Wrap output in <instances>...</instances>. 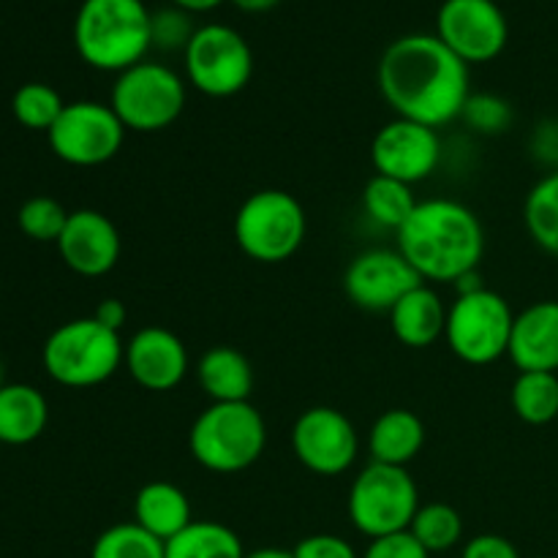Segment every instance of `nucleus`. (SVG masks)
Instances as JSON below:
<instances>
[{
    "label": "nucleus",
    "mask_w": 558,
    "mask_h": 558,
    "mask_svg": "<svg viewBox=\"0 0 558 558\" xmlns=\"http://www.w3.org/2000/svg\"><path fill=\"white\" fill-rule=\"evenodd\" d=\"M409 532L414 534V539H417L430 556L447 554V550H452L463 539L461 512L452 505H447V501L420 505Z\"/></svg>",
    "instance_id": "nucleus-28"
},
{
    "label": "nucleus",
    "mask_w": 558,
    "mask_h": 558,
    "mask_svg": "<svg viewBox=\"0 0 558 558\" xmlns=\"http://www.w3.org/2000/svg\"><path fill=\"white\" fill-rule=\"evenodd\" d=\"M183 60L191 85L210 98L238 96L254 74L248 41L229 25L196 27Z\"/></svg>",
    "instance_id": "nucleus-10"
},
{
    "label": "nucleus",
    "mask_w": 558,
    "mask_h": 558,
    "mask_svg": "<svg viewBox=\"0 0 558 558\" xmlns=\"http://www.w3.org/2000/svg\"><path fill=\"white\" fill-rule=\"evenodd\" d=\"M196 27L191 25L189 11L169 5V9H158L150 14V41L158 49H183L194 38Z\"/></svg>",
    "instance_id": "nucleus-33"
},
{
    "label": "nucleus",
    "mask_w": 558,
    "mask_h": 558,
    "mask_svg": "<svg viewBox=\"0 0 558 558\" xmlns=\"http://www.w3.org/2000/svg\"><path fill=\"white\" fill-rule=\"evenodd\" d=\"M292 452L311 474L338 477L357 461L360 436L343 412L332 407H311L294 420Z\"/></svg>",
    "instance_id": "nucleus-12"
},
{
    "label": "nucleus",
    "mask_w": 558,
    "mask_h": 558,
    "mask_svg": "<svg viewBox=\"0 0 558 558\" xmlns=\"http://www.w3.org/2000/svg\"><path fill=\"white\" fill-rule=\"evenodd\" d=\"M54 245H58L65 267L85 278H101L114 270L120 248H123L118 227L104 213L90 210V207L71 213L69 223Z\"/></svg>",
    "instance_id": "nucleus-16"
},
{
    "label": "nucleus",
    "mask_w": 558,
    "mask_h": 558,
    "mask_svg": "<svg viewBox=\"0 0 558 558\" xmlns=\"http://www.w3.org/2000/svg\"><path fill=\"white\" fill-rule=\"evenodd\" d=\"M134 523H140L145 532L158 537L161 543H169L178 537L189 523H194L191 515V501L183 488L167 480H153L142 485L134 499Z\"/></svg>",
    "instance_id": "nucleus-20"
},
{
    "label": "nucleus",
    "mask_w": 558,
    "mask_h": 558,
    "mask_svg": "<svg viewBox=\"0 0 558 558\" xmlns=\"http://www.w3.org/2000/svg\"><path fill=\"white\" fill-rule=\"evenodd\" d=\"M167 558H245L238 532L218 521H194L167 543Z\"/></svg>",
    "instance_id": "nucleus-24"
},
{
    "label": "nucleus",
    "mask_w": 558,
    "mask_h": 558,
    "mask_svg": "<svg viewBox=\"0 0 558 558\" xmlns=\"http://www.w3.org/2000/svg\"><path fill=\"white\" fill-rule=\"evenodd\" d=\"M436 36L463 63L474 65L505 52L510 27L496 0H445L436 16Z\"/></svg>",
    "instance_id": "nucleus-13"
},
{
    "label": "nucleus",
    "mask_w": 558,
    "mask_h": 558,
    "mask_svg": "<svg viewBox=\"0 0 558 558\" xmlns=\"http://www.w3.org/2000/svg\"><path fill=\"white\" fill-rule=\"evenodd\" d=\"M379 90L398 118L439 125L461 118L472 87L469 65L434 33L401 36L379 60Z\"/></svg>",
    "instance_id": "nucleus-1"
},
{
    "label": "nucleus",
    "mask_w": 558,
    "mask_h": 558,
    "mask_svg": "<svg viewBox=\"0 0 558 558\" xmlns=\"http://www.w3.org/2000/svg\"><path fill=\"white\" fill-rule=\"evenodd\" d=\"M49 147L71 167H101L112 161L125 142V125L109 104H65L60 118L47 131Z\"/></svg>",
    "instance_id": "nucleus-11"
},
{
    "label": "nucleus",
    "mask_w": 558,
    "mask_h": 558,
    "mask_svg": "<svg viewBox=\"0 0 558 558\" xmlns=\"http://www.w3.org/2000/svg\"><path fill=\"white\" fill-rule=\"evenodd\" d=\"M507 357L518 371L558 374V300H539L515 314Z\"/></svg>",
    "instance_id": "nucleus-18"
},
{
    "label": "nucleus",
    "mask_w": 558,
    "mask_h": 558,
    "mask_svg": "<svg viewBox=\"0 0 558 558\" xmlns=\"http://www.w3.org/2000/svg\"><path fill=\"white\" fill-rule=\"evenodd\" d=\"M125 368L145 390H174L189 374V349L167 327H142L125 347Z\"/></svg>",
    "instance_id": "nucleus-17"
},
{
    "label": "nucleus",
    "mask_w": 558,
    "mask_h": 558,
    "mask_svg": "<svg viewBox=\"0 0 558 558\" xmlns=\"http://www.w3.org/2000/svg\"><path fill=\"white\" fill-rule=\"evenodd\" d=\"M347 510L352 526L368 539L409 532L420 510L417 483L407 469L371 461L349 488Z\"/></svg>",
    "instance_id": "nucleus-7"
},
{
    "label": "nucleus",
    "mask_w": 558,
    "mask_h": 558,
    "mask_svg": "<svg viewBox=\"0 0 558 558\" xmlns=\"http://www.w3.org/2000/svg\"><path fill=\"white\" fill-rule=\"evenodd\" d=\"M387 316H390L392 336L409 349H428L445 338L447 308L428 283H420L403 294Z\"/></svg>",
    "instance_id": "nucleus-19"
},
{
    "label": "nucleus",
    "mask_w": 558,
    "mask_h": 558,
    "mask_svg": "<svg viewBox=\"0 0 558 558\" xmlns=\"http://www.w3.org/2000/svg\"><path fill=\"white\" fill-rule=\"evenodd\" d=\"M93 316H96V319L101 322L104 327L120 332V330H123L125 322H129V308H125V305L120 303L118 298H107V300H101V303H98L96 314H93Z\"/></svg>",
    "instance_id": "nucleus-37"
},
{
    "label": "nucleus",
    "mask_w": 558,
    "mask_h": 558,
    "mask_svg": "<svg viewBox=\"0 0 558 558\" xmlns=\"http://www.w3.org/2000/svg\"><path fill=\"white\" fill-rule=\"evenodd\" d=\"M234 5H238L240 11H245V14H265V11L276 9L281 0H232Z\"/></svg>",
    "instance_id": "nucleus-38"
},
{
    "label": "nucleus",
    "mask_w": 558,
    "mask_h": 558,
    "mask_svg": "<svg viewBox=\"0 0 558 558\" xmlns=\"http://www.w3.org/2000/svg\"><path fill=\"white\" fill-rule=\"evenodd\" d=\"M425 283L398 248H371L354 256L343 272V292L357 308L390 314L403 294Z\"/></svg>",
    "instance_id": "nucleus-15"
},
{
    "label": "nucleus",
    "mask_w": 558,
    "mask_h": 558,
    "mask_svg": "<svg viewBox=\"0 0 558 558\" xmlns=\"http://www.w3.org/2000/svg\"><path fill=\"white\" fill-rule=\"evenodd\" d=\"M363 207L365 213H368L371 221L379 223V227L385 229H396L398 232V229L409 221L414 207H417L414 185L374 174L363 189Z\"/></svg>",
    "instance_id": "nucleus-26"
},
{
    "label": "nucleus",
    "mask_w": 558,
    "mask_h": 558,
    "mask_svg": "<svg viewBox=\"0 0 558 558\" xmlns=\"http://www.w3.org/2000/svg\"><path fill=\"white\" fill-rule=\"evenodd\" d=\"M245 558H294L292 550H281V548H259L245 554Z\"/></svg>",
    "instance_id": "nucleus-40"
},
{
    "label": "nucleus",
    "mask_w": 558,
    "mask_h": 558,
    "mask_svg": "<svg viewBox=\"0 0 558 558\" xmlns=\"http://www.w3.org/2000/svg\"><path fill=\"white\" fill-rule=\"evenodd\" d=\"M461 120L477 134H501L512 123V107L494 93H472L463 107Z\"/></svg>",
    "instance_id": "nucleus-32"
},
{
    "label": "nucleus",
    "mask_w": 558,
    "mask_h": 558,
    "mask_svg": "<svg viewBox=\"0 0 558 558\" xmlns=\"http://www.w3.org/2000/svg\"><path fill=\"white\" fill-rule=\"evenodd\" d=\"M63 109L65 101L60 98V93L44 82H27L11 98V112H14L16 123L31 131H49Z\"/></svg>",
    "instance_id": "nucleus-30"
},
{
    "label": "nucleus",
    "mask_w": 558,
    "mask_h": 558,
    "mask_svg": "<svg viewBox=\"0 0 558 558\" xmlns=\"http://www.w3.org/2000/svg\"><path fill=\"white\" fill-rule=\"evenodd\" d=\"M90 558H167V543L134 521L114 523L98 534Z\"/></svg>",
    "instance_id": "nucleus-29"
},
{
    "label": "nucleus",
    "mask_w": 558,
    "mask_h": 558,
    "mask_svg": "<svg viewBox=\"0 0 558 558\" xmlns=\"http://www.w3.org/2000/svg\"><path fill=\"white\" fill-rule=\"evenodd\" d=\"M267 447V425L251 401L210 403L189 430V450L202 469L238 474L254 466Z\"/></svg>",
    "instance_id": "nucleus-4"
},
{
    "label": "nucleus",
    "mask_w": 558,
    "mask_h": 558,
    "mask_svg": "<svg viewBox=\"0 0 558 558\" xmlns=\"http://www.w3.org/2000/svg\"><path fill=\"white\" fill-rule=\"evenodd\" d=\"M441 161V140L436 129L396 118L376 131L371 142V163L381 178L417 185L436 172Z\"/></svg>",
    "instance_id": "nucleus-14"
},
{
    "label": "nucleus",
    "mask_w": 558,
    "mask_h": 558,
    "mask_svg": "<svg viewBox=\"0 0 558 558\" xmlns=\"http://www.w3.org/2000/svg\"><path fill=\"white\" fill-rule=\"evenodd\" d=\"M305 229L308 221L298 196L281 189H262L240 205L234 243L259 265H281L298 254Z\"/></svg>",
    "instance_id": "nucleus-6"
},
{
    "label": "nucleus",
    "mask_w": 558,
    "mask_h": 558,
    "mask_svg": "<svg viewBox=\"0 0 558 558\" xmlns=\"http://www.w3.org/2000/svg\"><path fill=\"white\" fill-rule=\"evenodd\" d=\"M512 412L526 425H548L558 417V374L518 371L510 390Z\"/></svg>",
    "instance_id": "nucleus-25"
},
{
    "label": "nucleus",
    "mask_w": 558,
    "mask_h": 558,
    "mask_svg": "<svg viewBox=\"0 0 558 558\" xmlns=\"http://www.w3.org/2000/svg\"><path fill=\"white\" fill-rule=\"evenodd\" d=\"M461 558H521V554L501 534H477L463 545Z\"/></svg>",
    "instance_id": "nucleus-36"
},
{
    "label": "nucleus",
    "mask_w": 558,
    "mask_h": 558,
    "mask_svg": "<svg viewBox=\"0 0 558 558\" xmlns=\"http://www.w3.org/2000/svg\"><path fill=\"white\" fill-rule=\"evenodd\" d=\"M294 558H360L352 543L338 534H311L292 548Z\"/></svg>",
    "instance_id": "nucleus-35"
},
{
    "label": "nucleus",
    "mask_w": 558,
    "mask_h": 558,
    "mask_svg": "<svg viewBox=\"0 0 558 558\" xmlns=\"http://www.w3.org/2000/svg\"><path fill=\"white\" fill-rule=\"evenodd\" d=\"M47 423L49 407L41 390L22 381L0 387V445H31L44 434Z\"/></svg>",
    "instance_id": "nucleus-23"
},
{
    "label": "nucleus",
    "mask_w": 558,
    "mask_h": 558,
    "mask_svg": "<svg viewBox=\"0 0 558 558\" xmlns=\"http://www.w3.org/2000/svg\"><path fill=\"white\" fill-rule=\"evenodd\" d=\"M5 385V379H3V360H0V387Z\"/></svg>",
    "instance_id": "nucleus-41"
},
{
    "label": "nucleus",
    "mask_w": 558,
    "mask_h": 558,
    "mask_svg": "<svg viewBox=\"0 0 558 558\" xmlns=\"http://www.w3.org/2000/svg\"><path fill=\"white\" fill-rule=\"evenodd\" d=\"M523 221L545 254L558 256V169L545 174L526 196Z\"/></svg>",
    "instance_id": "nucleus-27"
},
{
    "label": "nucleus",
    "mask_w": 558,
    "mask_h": 558,
    "mask_svg": "<svg viewBox=\"0 0 558 558\" xmlns=\"http://www.w3.org/2000/svg\"><path fill=\"white\" fill-rule=\"evenodd\" d=\"M0 447H3V445H0Z\"/></svg>",
    "instance_id": "nucleus-42"
},
{
    "label": "nucleus",
    "mask_w": 558,
    "mask_h": 558,
    "mask_svg": "<svg viewBox=\"0 0 558 558\" xmlns=\"http://www.w3.org/2000/svg\"><path fill=\"white\" fill-rule=\"evenodd\" d=\"M223 0H172V5L189 11V14H199V11H210L216 5H221Z\"/></svg>",
    "instance_id": "nucleus-39"
},
{
    "label": "nucleus",
    "mask_w": 558,
    "mask_h": 558,
    "mask_svg": "<svg viewBox=\"0 0 558 558\" xmlns=\"http://www.w3.org/2000/svg\"><path fill=\"white\" fill-rule=\"evenodd\" d=\"M512 322L515 314L510 303L499 292L483 287L477 292L458 294L456 303L447 308L445 341L461 363L490 365L510 349Z\"/></svg>",
    "instance_id": "nucleus-9"
},
{
    "label": "nucleus",
    "mask_w": 558,
    "mask_h": 558,
    "mask_svg": "<svg viewBox=\"0 0 558 558\" xmlns=\"http://www.w3.org/2000/svg\"><path fill=\"white\" fill-rule=\"evenodd\" d=\"M425 445V425L409 409H387L368 434L371 461L407 469Z\"/></svg>",
    "instance_id": "nucleus-22"
},
{
    "label": "nucleus",
    "mask_w": 558,
    "mask_h": 558,
    "mask_svg": "<svg viewBox=\"0 0 558 558\" xmlns=\"http://www.w3.org/2000/svg\"><path fill=\"white\" fill-rule=\"evenodd\" d=\"M196 379L210 403H243L254 392V368L232 347H213L196 363Z\"/></svg>",
    "instance_id": "nucleus-21"
},
{
    "label": "nucleus",
    "mask_w": 558,
    "mask_h": 558,
    "mask_svg": "<svg viewBox=\"0 0 558 558\" xmlns=\"http://www.w3.org/2000/svg\"><path fill=\"white\" fill-rule=\"evenodd\" d=\"M41 363L49 379L58 385L87 390L118 374L125 363V343L120 332L104 327L96 316L71 319L47 338Z\"/></svg>",
    "instance_id": "nucleus-5"
},
{
    "label": "nucleus",
    "mask_w": 558,
    "mask_h": 558,
    "mask_svg": "<svg viewBox=\"0 0 558 558\" xmlns=\"http://www.w3.org/2000/svg\"><path fill=\"white\" fill-rule=\"evenodd\" d=\"M396 234L398 251L425 283H456L477 270L485 254V232L477 213L456 199L417 202Z\"/></svg>",
    "instance_id": "nucleus-2"
},
{
    "label": "nucleus",
    "mask_w": 558,
    "mask_h": 558,
    "mask_svg": "<svg viewBox=\"0 0 558 558\" xmlns=\"http://www.w3.org/2000/svg\"><path fill=\"white\" fill-rule=\"evenodd\" d=\"M74 47L93 69L120 74L153 47L150 11L142 0H85L74 20Z\"/></svg>",
    "instance_id": "nucleus-3"
},
{
    "label": "nucleus",
    "mask_w": 558,
    "mask_h": 558,
    "mask_svg": "<svg viewBox=\"0 0 558 558\" xmlns=\"http://www.w3.org/2000/svg\"><path fill=\"white\" fill-rule=\"evenodd\" d=\"M71 213L52 196H33L16 213L22 234L36 243H58Z\"/></svg>",
    "instance_id": "nucleus-31"
},
{
    "label": "nucleus",
    "mask_w": 558,
    "mask_h": 558,
    "mask_svg": "<svg viewBox=\"0 0 558 558\" xmlns=\"http://www.w3.org/2000/svg\"><path fill=\"white\" fill-rule=\"evenodd\" d=\"M360 558H430V554L414 539L412 532H398L371 539Z\"/></svg>",
    "instance_id": "nucleus-34"
},
{
    "label": "nucleus",
    "mask_w": 558,
    "mask_h": 558,
    "mask_svg": "<svg viewBox=\"0 0 558 558\" xmlns=\"http://www.w3.org/2000/svg\"><path fill=\"white\" fill-rule=\"evenodd\" d=\"M109 107L136 134H156L169 129L185 109V82L169 65L142 63L120 71L112 85Z\"/></svg>",
    "instance_id": "nucleus-8"
}]
</instances>
